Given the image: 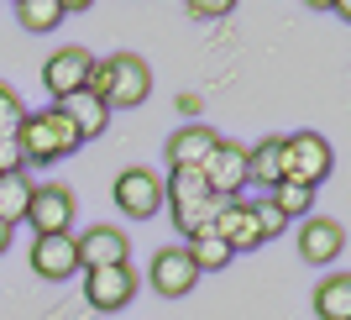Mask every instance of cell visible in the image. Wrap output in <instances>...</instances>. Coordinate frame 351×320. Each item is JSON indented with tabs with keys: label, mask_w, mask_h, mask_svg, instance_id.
Returning <instances> with one entry per match:
<instances>
[{
	"label": "cell",
	"mask_w": 351,
	"mask_h": 320,
	"mask_svg": "<svg viewBox=\"0 0 351 320\" xmlns=\"http://www.w3.org/2000/svg\"><path fill=\"white\" fill-rule=\"evenodd\" d=\"M341 252H346V226L330 216H304V226H299V258L315 262V268H330Z\"/></svg>",
	"instance_id": "obj_10"
},
{
	"label": "cell",
	"mask_w": 351,
	"mask_h": 320,
	"mask_svg": "<svg viewBox=\"0 0 351 320\" xmlns=\"http://www.w3.org/2000/svg\"><path fill=\"white\" fill-rule=\"evenodd\" d=\"M247 184H263V190L283 184V137H267V142L247 147Z\"/></svg>",
	"instance_id": "obj_16"
},
{
	"label": "cell",
	"mask_w": 351,
	"mask_h": 320,
	"mask_svg": "<svg viewBox=\"0 0 351 320\" xmlns=\"http://www.w3.org/2000/svg\"><path fill=\"white\" fill-rule=\"evenodd\" d=\"M315 315L320 320H351V278L330 273L315 284Z\"/></svg>",
	"instance_id": "obj_18"
},
{
	"label": "cell",
	"mask_w": 351,
	"mask_h": 320,
	"mask_svg": "<svg viewBox=\"0 0 351 320\" xmlns=\"http://www.w3.org/2000/svg\"><path fill=\"white\" fill-rule=\"evenodd\" d=\"M210 231H215L231 252H241V247H263V231H257L252 200H220L215 220H210Z\"/></svg>",
	"instance_id": "obj_12"
},
{
	"label": "cell",
	"mask_w": 351,
	"mask_h": 320,
	"mask_svg": "<svg viewBox=\"0 0 351 320\" xmlns=\"http://www.w3.org/2000/svg\"><path fill=\"white\" fill-rule=\"evenodd\" d=\"M110 200L121 205V216L152 220V216L162 210V179L152 174V168H121V174H116V190H110Z\"/></svg>",
	"instance_id": "obj_5"
},
{
	"label": "cell",
	"mask_w": 351,
	"mask_h": 320,
	"mask_svg": "<svg viewBox=\"0 0 351 320\" xmlns=\"http://www.w3.org/2000/svg\"><path fill=\"white\" fill-rule=\"evenodd\" d=\"M63 16H69L63 0H16V21L27 32H53V27H63Z\"/></svg>",
	"instance_id": "obj_21"
},
{
	"label": "cell",
	"mask_w": 351,
	"mask_h": 320,
	"mask_svg": "<svg viewBox=\"0 0 351 320\" xmlns=\"http://www.w3.org/2000/svg\"><path fill=\"white\" fill-rule=\"evenodd\" d=\"M330 174H336V147L325 142L320 131H293V137H283V179H289V184L320 190Z\"/></svg>",
	"instance_id": "obj_2"
},
{
	"label": "cell",
	"mask_w": 351,
	"mask_h": 320,
	"mask_svg": "<svg viewBox=\"0 0 351 320\" xmlns=\"http://www.w3.org/2000/svg\"><path fill=\"white\" fill-rule=\"evenodd\" d=\"M184 252H189V262L199 268V278H205V273H220V268H226V262L236 258V252L226 247V242H220V236L210 231V226H205V231H194V236H189V247H184Z\"/></svg>",
	"instance_id": "obj_20"
},
{
	"label": "cell",
	"mask_w": 351,
	"mask_h": 320,
	"mask_svg": "<svg viewBox=\"0 0 351 320\" xmlns=\"http://www.w3.org/2000/svg\"><path fill=\"white\" fill-rule=\"evenodd\" d=\"M79 247V268H116V262H132V236L121 226H89L84 236H73Z\"/></svg>",
	"instance_id": "obj_9"
},
{
	"label": "cell",
	"mask_w": 351,
	"mask_h": 320,
	"mask_svg": "<svg viewBox=\"0 0 351 320\" xmlns=\"http://www.w3.org/2000/svg\"><path fill=\"white\" fill-rule=\"evenodd\" d=\"M63 116L73 121L79 142H95V137H105V126H110V111H105V100H95L89 89H79V95H69V100H63Z\"/></svg>",
	"instance_id": "obj_15"
},
{
	"label": "cell",
	"mask_w": 351,
	"mask_h": 320,
	"mask_svg": "<svg viewBox=\"0 0 351 320\" xmlns=\"http://www.w3.org/2000/svg\"><path fill=\"white\" fill-rule=\"evenodd\" d=\"M215 210H220V200H199V205H184V210H173V226L184 236H194V231H205L210 220H215Z\"/></svg>",
	"instance_id": "obj_23"
},
{
	"label": "cell",
	"mask_w": 351,
	"mask_h": 320,
	"mask_svg": "<svg viewBox=\"0 0 351 320\" xmlns=\"http://www.w3.org/2000/svg\"><path fill=\"white\" fill-rule=\"evenodd\" d=\"M32 273L47 278V284H63V278L79 273V247H73V231H69V236H37V242H32Z\"/></svg>",
	"instance_id": "obj_13"
},
{
	"label": "cell",
	"mask_w": 351,
	"mask_h": 320,
	"mask_svg": "<svg viewBox=\"0 0 351 320\" xmlns=\"http://www.w3.org/2000/svg\"><path fill=\"white\" fill-rule=\"evenodd\" d=\"M27 226L37 236H69L73 231V190L69 184H37L27 205Z\"/></svg>",
	"instance_id": "obj_6"
},
{
	"label": "cell",
	"mask_w": 351,
	"mask_h": 320,
	"mask_svg": "<svg viewBox=\"0 0 351 320\" xmlns=\"http://www.w3.org/2000/svg\"><path fill=\"white\" fill-rule=\"evenodd\" d=\"M32 190H37V184H32L27 174H0V220H5L11 231L21 226V220H27Z\"/></svg>",
	"instance_id": "obj_19"
},
{
	"label": "cell",
	"mask_w": 351,
	"mask_h": 320,
	"mask_svg": "<svg viewBox=\"0 0 351 320\" xmlns=\"http://www.w3.org/2000/svg\"><path fill=\"white\" fill-rule=\"evenodd\" d=\"M16 147H21V163H63L79 152V131L63 116V105H47V111H27L21 126H16Z\"/></svg>",
	"instance_id": "obj_1"
},
{
	"label": "cell",
	"mask_w": 351,
	"mask_h": 320,
	"mask_svg": "<svg viewBox=\"0 0 351 320\" xmlns=\"http://www.w3.org/2000/svg\"><path fill=\"white\" fill-rule=\"evenodd\" d=\"M199 200H215V194H210V184H205V168H168L162 205L184 210V205H199Z\"/></svg>",
	"instance_id": "obj_17"
},
{
	"label": "cell",
	"mask_w": 351,
	"mask_h": 320,
	"mask_svg": "<svg viewBox=\"0 0 351 320\" xmlns=\"http://www.w3.org/2000/svg\"><path fill=\"white\" fill-rule=\"evenodd\" d=\"M21 100H16V89L11 84H0V137H16V126H21Z\"/></svg>",
	"instance_id": "obj_25"
},
{
	"label": "cell",
	"mask_w": 351,
	"mask_h": 320,
	"mask_svg": "<svg viewBox=\"0 0 351 320\" xmlns=\"http://www.w3.org/2000/svg\"><path fill=\"white\" fill-rule=\"evenodd\" d=\"M267 200L278 205V216H283V220H304L309 210H315V190H304V184H289V179H283L278 190H267Z\"/></svg>",
	"instance_id": "obj_22"
},
{
	"label": "cell",
	"mask_w": 351,
	"mask_h": 320,
	"mask_svg": "<svg viewBox=\"0 0 351 320\" xmlns=\"http://www.w3.org/2000/svg\"><path fill=\"white\" fill-rule=\"evenodd\" d=\"M226 11H231L226 0H210V5H205V0H194V5H189V16H194V21H210V16H226Z\"/></svg>",
	"instance_id": "obj_27"
},
{
	"label": "cell",
	"mask_w": 351,
	"mask_h": 320,
	"mask_svg": "<svg viewBox=\"0 0 351 320\" xmlns=\"http://www.w3.org/2000/svg\"><path fill=\"white\" fill-rule=\"evenodd\" d=\"M27 163H21V147H16V137H0V174H21Z\"/></svg>",
	"instance_id": "obj_26"
},
{
	"label": "cell",
	"mask_w": 351,
	"mask_h": 320,
	"mask_svg": "<svg viewBox=\"0 0 351 320\" xmlns=\"http://www.w3.org/2000/svg\"><path fill=\"white\" fill-rule=\"evenodd\" d=\"M205 184H210L215 200H241V190H247V147L220 142L215 158L205 163Z\"/></svg>",
	"instance_id": "obj_11"
},
{
	"label": "cell",
	"mask_w": 351,
	"mask_h": 320,
	"mask_svg": "<svg viewBox=\"0 0 351 320\" xmlns=\"http://www.w3.org/2000/svg\"><path fill=\"white\" fill-rule=\"evenodd\" d=\"M152 95V69L136 53H110L105 58V111H136Z\"/></svg>",
	"instance_id": "obj_3"
},
{
	"label": "cell",
	"mask_w": 351,
	"mask_h": 320,
	"mask_svg": "<svg viewBox=\"0 0 351 320\" xmlns=\"http://www.w3.org/2000/svg\"><path fill=\"white\" fill-rule=\"evenodd\" d=\"M89 63H95V53H89V47H58V53L43 63L47 95H53L58 105L69 100V95H79V89H84V79H89Z\"/></svg>",
	"instance_id": "obj_8"
},
{
	"label": "cell",
	"mask_w": 351,
	"mask_h": 320,
	"mask_svg": "<svg viewBox=\"0 0 351 320\" xmlns=\"http://www.w3.org/2000/svg\"><path fill=\"white\" fill-rule=\"evenodd\" d=\"M84 299L89 310H100V315H116L136 299V268L132 262H116V268H89L84 273Z\"/></svg>",
	"instance_id": "obj_4"
},
{
	"label": "cell",
	"mask_w": 351,
	"mask_h": 320,
	"mask_svg": "<svg viewBox=\"0 0 351 320\" xmlns=\"http://www.w3.org/2000/svg\"><path fill=\"white\" fill-rule=\"evenodd\" d=\"M252 216H257V231H263V242H273V236L289 231V220L278 216V205L267 200V194H257V200H252Z\"/></svg>",
	"instance_id": "obj_24"
},
{
	"label": "cell",
	"mask_w": 351,
	"mask_h": 320,
	"mask_svg": "<svg viewBox=\"0 0 351 320\" xmlns=\"http://www.w3.org/2000/svg\"><path fill=\"white\" fill-rule=\"evenodd\" d=\"M11 247V226H5V220H0V252Z\"/></svg>",
	"instance_id": "obj_28"
},
{
	"label": "cell",
	"mask_w": 351,
	"mask_h": 320,
	"mask_svg": "<svg viewBox=\"0 0 351 320\" xmlns=\"http://www.w3.org/2000/svg\"><path fill=\"white\" fill-rule=\"evenodd\" d=\"M147 284H152L158 299H184V294L199 284V268L189 262L184 247H162L158 258H152V268H147Z\"/></svg>",
	"instance_id": "obj_7"
},
{
	"label": "cell",
	"mask_w": 351,
	"mask_h": 320,
	"mask_svg": "<svg viewBox=\"0 0 351 320\" xmlns=\"http://www.w3.org/2000/svg\"><path fill=\"white\" fill-rule=\"evenodd\" d=\"M226 142L215 126H178L168 137V168H205L215 158V147Z\"/></svg>",
	"instance_id": "obj_14"
}]
</instances>
